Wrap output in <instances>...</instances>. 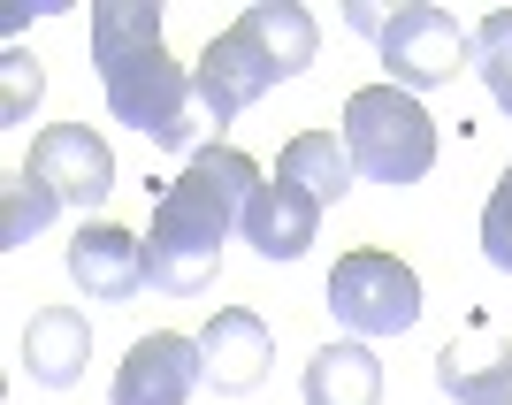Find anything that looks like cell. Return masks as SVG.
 <instances>
[{
	"label": "cell",
	"mask_w": 512,
	"mask_h": 405,
	"mask_svg": "<svg viewBox=\"0 0 512 405\" xmlns=\"http://www.w3.org/2000/svg\"><path fill=\"white\" fill-rule=\"evenodd\" d=\"M92 69H100L115 123L146 130L169 153L199 146L207 107H199L184 62H169V46H161V0H100L92 8Z\"/></svg>",
	"instance_id": "cell-1"
},
{
	"label": "cell",
	"mask_w": 512,
	"mask_h": 405,
	"mask_svg": "<svg viewBox=\"0 0 512 405\" xmlns=\"http://www.w3.org/2000/svg\"><path fill=\"white\" fill-rule=\"evenodd\" d=\"M260 192V169L237 146H199L192 169L153 199L146 230V283L169 299H199L222 268V237L245 222V199Z\"/></svg>",
	"instance_id": "cell-2"
},
{
	"label": "cell",
	"mask_w": 512,
	"mask_h": 405,
	"mask_svg": "<svg viewBox=\"0 0 512 405\" xmlns=\"http://www.w3.org/2000/svg\"><path fill=\"white\" fill-rule=\"evenodd\" d=\"M344 146H352V169L375 184H421L436 169V123L398 85H360L344 100Z\"/></svg>",
	"instance_id": "cell-3"
},
{
	"label": "cell",
	"mask_w": 512,
	"mask_h": 405,
	"mask_svg": "<svg viewBox=\"0 0 512 405\" xmlns=\"http://www.w3.org/2000/svg\"><path fill=\"white\" fill-rule=\"evenodd\" d=\"M329 314L352 329V337H406L421 321V276H413L398 253H344L329 268Z\"/></svg>",
	"instance_id": "cell-4"
},
{
	"label": "cell",
	"mask_w": 512,
	"mask_h": 405,
	"mask_svg": "<svg viewBox=\"0 0 512 405\" xmlns=\"http://www.w3.org/2000/svg\"><path fill=\"white\" fill-rule=\"evenodd\" d=\"M375 46H383V85L398 92H436V85H459V69H474V31L444 8H428V0L383 16Z\"/></svg>",
	"instance_id": "cell-5"
},
{
	"label": "cell",
	"mask_w": 512,
	"mask_h": 405,
	"mask_svg": "<svg viewBox=\"0 0 512 405\" xmlns=\"http://www.w3.org/2000/svg\"><path fill=\"white\" fill-rule=\"evenodd\" d=\"M268 85H283V77H276V62L260 54V39L245 31V23L214 31L207 54H199V69H192V92H199V107H207V123H214V130L237 123V115H245V107H253Z\"/></svg>",
	"instance_id": "cell-6"
},
{
	"label": "cell",
	"mask_w": 512,
	"mask_h": 405,
	"mask_svg": "<svg viewBox=\"0 0 512 405\" xmlns=\"http://www.w3.org/2000/svg\"><path fill=\"white\" fill-rule=\"evenodd\" d=\"M31 176H46L62 192V207H100L115 192V153L92 123H54L31 138Z\"/></svg>",
	"instance_id": "cell-7"
},
{
	"label": "cell",
	"mask_w": 512,
	"mask_h": 405,
	"mask_svg": "<svg viewBox=\"0 0 512 405\" xmlns=\"http://www.w3.org/2000/svg\"><path fill=\"white\" fill-rule=\"evenodd\" d=\"M199 383H207L199 344H192V337H169V329H153V337H138V344L123 352L107 405H184Z\"/></svg>",
	"instance_id": "cell-8"
},
{
	"label": "cell",
	"mask_w": 512,
	"mask_h": 405,
	"mask_svg": "<svg viewBox=\"0 0 512 405\" xmlns=\"http://www.w3.org/2000/svg\"><path fill=\"white\" fill-rule=\"evenodd\" d=\"M69 283L100 306H123L146 291V237L115 230V222H85L69 237Z\"/></svg>",
	"instance_id": "cell-9"
},
{
	"label": "cell",
	"mask_w": 512,
	"mask_h": 405,
	"mask_svg": "<svg viewBox=\"0 0 512 405\" xmlns=\"http://www.w3.org/2000/svg\"><path fill=\"white\" fill-rule=\"evenodd\" d=\"M268 360H276V344H268V321L253 306H222V314L199 329V367H207V383L222 398H245V390L268 383Z\"/></svg>",
	"instance_id": "cell-10"
},
{
	"label": "cell",
	"mask_w": 512,
	"mask_h": 405,
	"mask_svg": "<svg viewBox=\"0 0 512 405\" xmlns=\"http://www.w3.org/2000/svg\"><path fill=\"white\" fill-rule=\"evenodd\" d=\"M436 383H444L451 405H505L512 398V337H497L490 321H467L436 352Z\"/></svg>",
	"instance_id": "cell-11"
},
{
	"label": "cell",
	"mask_w": 512,
	"mask_h": 405,
	"mask_svg": "<svg viewBox=\"0 0 512 405\" xmlns=\"http://www.w3.org/2000/svg\"><path fill=\"white\" fill-rule=\"evenodd\" d=\"M245 245H253L260 260H299L306 245H314V230H321V199L314 192H299L291 176H268L253 199H245Z\"/></svg>",
	"instance_id": "cell-12"
},
{
	"label": "cell",
	"mask_w": 512,
	"mask_h": 405,
	"mask_svg": "<svg viewBox=\"0 0 512 405\" xmlns=\"http://www.w3.org/2000/svg\"><path fill=\"white\" fill-rule=\"evenodd\" d=\"M23 367H31V383L69 390L92 367V321L77 306H39L31 329H23Z\"/></svg>",
	"instance_id": "cell-13"
},
{
	"label": "cell",
	"mask_w": 512,
	"mask_h": 405,
	"mask_svg": "<svg viewBox=\"0 0 512 405\" xmlns=\"http://www.w3.org/2000/svg\"><path fill=\"white\" fill-rule=\"evenodd\" d=\"M306 405H383V367L360 337L352 344H321L306 360Z\"/></svg>",
	"instance_id": "cell-14"
},
{
	"label": "cell",
	"mask_w": 512,
	"mask_h": 405,
	"mask_svg": "<svg viewBox=\"0 0 512 405\" xmlns=\"http://www.w3.org/2000/svg\"><path fill=\"white\" fill-rule=\"evenodd\" d=\"M276 176H291L299 192H314L321 207H337L344 192H352V146H344L337 130H299L291 146H283V161H276Z\"/></svg>",
	"instance_id": "cell-15"
},
{
	"label": "cell",
	"mask_w": 512,
	"mask_h": 405,
	"mask_svg": "<svg viewBox=\"0 0 512 405\" xmlns=\"http://www.w3.org/2000/svg\"><path fill=\"white\" fill-rule=\"evenodd\" d=\"M237 23L260 39V54L276 62V77H299V69L321 54V31H314V16H306L299 0H253Z\"/></svg>",
	"instance_id": "cell-16"
},
{
	"label": "cell",
	"mask_w": 512,
	"mask_h": 405,
	"mask_svg": "<svg viewBox=\"0 0 512 405\" xmlns=\"http://www.w3.org/2000/svg\"><path fill=\"white\" fill-rule=\"evenodd\" d=\"M54 214H62V192H54L46 176H31V169H23L16 184H8V214H0V245H31V237H39L46 222H54Z\"/></svg>",
	"instance_id": "cell-17"
},
{
	"label": "cell",
	"mask_w": 512,
	"mask_h": 405,
	"mask_svg": "<svg viewBox=\"0 0 512 405\" xmlns=\"http://www.w3.org/2000/svg\"><path fill=\"white\" fill-rule=\"evenodd\" d=\"M474 69H482L490 100L512 115V8H497V16L474 23Z\"/></svg>",
	"instance_id": "cell-18"
},
{
	"label": "cell",
	"mask_w": 512,
	"mask_h": 405,
	"mask_svg": "<svg viewBox=\"0 0 512 405\" xmlns=\"http://www.w3.org/2000/svg\"><path fill=\"white\" fill-rule=\"evenodd\" d=\"M482 253H490L497 276H512V161H505V176H497L490 207H482Z\"/></svg>",
	"instance_id": "cell-19"
},
{
	"label": "cell",
	"mask_w": 512,
	"mask_h": 405,
	"mask_svg": "<svg viewBox=\"0 0 512 405\" xmlns=\"http://www.w3.org/2000/svg\"><path fill=\"white\" fill-rule=\"evenodd\" d=\"M0 77H8V92H0V123H23L31 107H39V62L31 54H0Z\"/></svg>",
	"instance_id": "cell-20"
},
{
	"label": "cell",
	"mask_w": 512,
	"mask_h": 405,
	"mask_svg": "<svg viewBox=\"0 0 512 405\" xmlns=\"http://www.w3.org/2000/svg\"><path fill=\"white\" fill-rule=\"evenodd\" d=\"M505 405H512V398H505Z\"/></svg>",
	"instance_id": "cell-21"
}]
</instances>
